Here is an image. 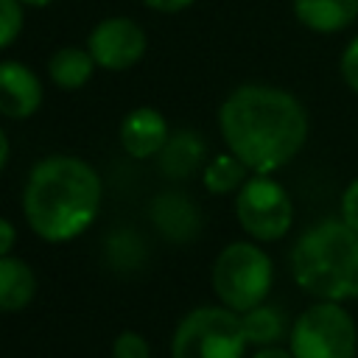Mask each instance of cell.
Here are the masks:
<instances>
[{
	"label": "cell",
	"mask_w": 358,
	"mask_h": 358,
	"mask_svg": "<svg viewBox=\"0 0 358 358\" xmlns=\"http://www.w3.org/2000/svg\"><path fill=\"white\" fill-rule=\"evenodd\" d=\"M294 282L324 302L358 296V232L341 218L308 227L291 249Z\"/></svg>",
	"instance_id": "3"
},
{
	"label": "cell",
	"mask_w": 358,
	"mask_h": 358,
	"mask_svg": "<svg viewBox=\"0 0 358 358\" xmlns=\"http://www.w3.org/2000/svg\"><path fill=\"white\" fill-rule=\"evenodd\" d=\"M22 31V3L0 0V50L8 48Z\"/></svg>",
	"instance_id": "18"
},
{
	"label": "cell",
	"mask_w": 358,
	"mask_h": 358,
	"mask_svg": "<svg viewBox=\"0 0 358 358\" xmlns=\"http://www.w3.org/2000/svg\"><path fill=\"white\" fill-rule=\"evenodd\" d=\"M341 76L352 92H358V36L341 53Z\"/></svg>",
	"instance_id": "20"
},
{
	"label": "cell",
	"mask_w": 358,
	"mask_h": 358,
	"mask_svg": "<svg viewBox=\"0 0 358 358\" xmlns=\"http://www.w3.org/2000/svg\"><path fill=\"white\" fill-rule=\"evenodd\" d=\"M274 282L271 257L252 241L227 243L213 263V291L224 308L246 313L266 302Z\"/></svg>",
	"instance_id": "4"
},
{
	"label": "cell",
	"mask_w": 358,
	"mask_h": 358,
	"mask_svg": "<svg viewBox=\"0 0 358 358\" xmlns=\"http://www.w3.org/2000/svg\"><path fill=\"white\" fill-rule=\"evenodd\" d=\"M249 168L235 157V154H215L210 162H204L201 168V182L210 193L215 196H224V193H232V190H241V185L249 179L246 176Z\"/></svg>",
	"instance_id": "16"
},
{
	"label": "cell",
	"mask_w": 358,
	"mask_h": 358,
	"mask_svg": "<svg viewBox=\"0 0 358 358\" xmlns=\"http://www.w3.org/2000/svg\"><path fill=\"white\" fill-rule=\"evenodd\" d=\"M22 6H34V8H42V6H50L53 0H20Z\"/></svg>",
	"instance_id": "26"
},
{
	"label": "cell",
	"mask_w": 358,
	"mask_h": 358,
	"mask_svg": "<svg viewBox=\"0 0 358 358\" xmlns=\"http://www.w3.org/2000/svg\"><path fill=\"white\" fill-rule=\"evenodd\" d=\"M341 221L358 232V176L341 193Z\"/></svg>",
	"instance_id": "21"
},
{
	"label": "cell",
	"mask_w": 358,
	"mask_h": 358,
	"mask_svg": "<svg viewBox=\"0 0 358 358\" xmlns=\"http://www.w3.org/2000/svg\"><path fill=\"white\" fill-rule=\"evenodd\" d=\"M241 322H243V333H246V341L249 344L271 347L285 333V319L271 305H257V308L241 313Z\"/></svg>",
	"instance_id": "17"
},
{
	"label": "cell",
	"mask_w": 358,
	"mask_h": 358,
	"mask_svg": "<svg viewBox=\"0 0 358 358\" xmlns=\"http://www.w3.org/2000/svg\"><path fill=\"white\" fill-rule=\"evenodd\" d=\"M36 294V277L31 266L20 257H0V310L14 313L31 305Z\"/></svg>",
	"instance_id": "14"
},
{
	"label": "cell",
	"mask_w": 358,
	"mask_h": 358,
	"mask_svg": "<svg viewBox=\"0 0 358 358\" xmlns=\"http://www.w3.org/2000/svg\"><path fill=\"white\" fill-rule=\"evenodd\" d=\"M151 221L171 241H187L199 229V210L182 193H162L151 204Z\"/></svg>",
	"instance_id": "13"
},
{
	"label": "cell",
	"mask_w": 358,
	"mask_h": 358,
	"mask_svg": "<svg viewBox=\"0 0 358 358\" xmlns=\"http://www.w3.org/2000/svg\"><path fill=\"white\" fill-rule=\"evenodd\" d=\"M252 358H294V355H291V350H282V347L271 344V347H260Z\"/></svg>",
	"instance_id": "24"
},
{
	"label": "cell",
	"mask_w": 358,
	"mask_h": 358,
	"mask_svg": "<svg viewBox=\"0 0 358 358\" xmlns=\"http://www.w3.org/2000/svg\"><path fill=\"white\" fill-rule=\"evenodd\" d=\"M143 3L159 14H176V11H185L187 6H193V0H143Z\"/></svg>",
	"instance_id": "23"
},
{
	"label": "cell",
	"mask_w": 358,
	"mask_h": 358,
	"mask_svg": "<svg viewBox=\"0 0 358 358\" xmlns=\"http://www.w3.org/2000/svg\"><path fill=\"white\" fill-rule=\"evenodd\" d=\"M8 154H11V145H8V137H6V131L0 129V171L6 168V162H8Z\"/></svg>",
	"instance_id": "25"
},
{
	"label": "cell",
	"mask_w": 358,
	"mask_h": 358,
	"mask_svg": "<svg viewBox=\"0 0 358 358\" xmlns=\"http://www.w3.org/2000/svg\"><path fill=\"white\" fill-rule=\"evenodd\" d=\"M14 241H17V229H14V224H11L8 218H0V257L11 255Z\"/></svg>",
	"instance_id": "22"
},
{
	"label": "cell",
	"mask_w": 358,
	"mask_h": 358,
	"mask_svg": "<svg viewBox=\"0 0 358 358\" xmlns=\"http://www.w3.org/2000/svg\"><path fill=\"white\" fill-rule=\"evenodd\" d=\"M246 344L241 313L224 305H201L176 324L171 358H243Z\"/></svg>",
	"instance_id": "5"
},
{
	"label": "cell",
	"mask_w": 358,
	"mask_h": 358,
	"mask_svg": "<svg viewBox=\"0 0 358 358\" xmlns=\"http://www.w3.org/2000/svg\"><path fill=\"white\" fill-rule=\"evenodd\" d=\"M98 171L70 154H50L39 159L22 187V215L28 227L48 243L78 238L101 210Z\"/></svg>",
	"instance_id": "2"
},
{
	"label": "cell",
	"mask_w": 358,
	"mask_h": 358,
	"mask_svg": "<svg viewBox=\"0 0 358 358\" xmlns=\"http://www.w3.org/2000/svg\"><path fill=\"white\" fill-rule=\"evenodd\" d=\"M235 215L249 238L268 243L280 241L291 229L294 204L288 190L271 179V173H252L235 196Z\"/></svg>",
	"instance_id": "7"
},
{
	"label": "cell",
	"mask_w": 358,
	"mask_h": 358,
	"mask_svg": "<svg viewBox=\"0 0 358 358\" xmlns=\"http://www.w3.org/2000/svg\"><path fill=\"white\" fill-rule=\"evenodd\" d=\"M95 59L87 48H73V45H64L59 48L50 62H48V76L50 81L59 87V90H81L92 73H95Z\"/></svg>",
	"instance_id": "15"
},
{
	"label": "cell",
	"mask_w": 358,
	"mask_h": 358,
	"mask_svg": "<svg viewBox=\"0 0 358 358\" xmlns=\"http://www.w3.org/2000/svg\"><path fill=\"white\" fill-rule=\"evenodd\" d=\"M157 159H159V171L168 179H187L204 162V140L190 129L173 131L162 145V151L157 154Z\"/></svg>",
	"instance_id": "12"
},
{
	"label": "cell",
	"mask_w": 358,
	"mask_h": 358,
	"mask_svg": "<svg viewBox=\"0 0 358 358\" xmlns=\"http://www.w3.org/2000/svg\"><path fill=\"white\" fill-rule=\"evenodd\" d=\"M112 358H151V347L140 333L123 330L112 341Z\"/></svg>",
	"instance_id": "19"
},
{
	"label": "cell",
	"mask_w": 358,
	"mask_h": 358,
	"mask_svg": "<svg viewBox=\"0 0 358 358\" xmlns=\"http://www.w3.org/2000/svg\"><path fill=\"white\" fill-rule=\"evenodd\" d=\"M42 106V81L22 62H0V115L25 120Z\"/></svg>",
	"instance_id": "9"
},
{
	"label": "cell",
	"mask_w": 358,
	"mask_h": 358,
	"mask_svg": "<svg viewBox=\"0 0 358 358\" xmlns=\"http://www.w3.org/2000/svg\"><path fill=\"white\" fill-rule=\"evenodd\" d=\"M294 17L316 34H338L358 20V0H294Z\"/></svg>",
	"instance_id": "11"
},
{
	"label": "cell",
	"mask_w": 358,
	"mask_h": 358,
	"mask_svg": "<svg viewBox=\"0 0 358 358\" xmlns=\"http://www.w3.org/2000/svg\"><path fill=\"white\" fill-rule=\"evenodd\" d=\"M288 350L294 358H355L358 330L341 302H313L291 324Z\"/></svg>",
	"instance_id": "6"
},
{
	"label": "cell",
	"mask_w": 358,
	"mask_h": 358,
	"mask_svg": "<svg viewBox=\"0 0 358 358\" xmlns=\"http://www.w3.org/2000/svg\"><path fill=\"white\" fill-rule=\"evenodd\" d=\"M87 50L92 53L98 67L120 73L134 67L143 59L145 31L131 17H106L90 31Z\"/></svg>",
	"instance_id": "8"
},
{
	"label": "cell",
	"mask_w": 358,
	"mask_h": 358,
	"mask_svg": "<svg viewBox=\"0 0 358 358\" xmlns=\"http://www.w3.org/2000/svg\"><path fill=\"white\" fill-rule=\"evenodd\" d=\"M218 129L227 151L249 173H274L285 168L308 140L305 106L280 87L241 84L218 109Z\"/></svg>",
	"instance_id": "1"
},
{
	"label": "cell",
	"mask_w": 358,
	"mask_h": 358,
	"mask_svg": "<svg viewBox=\"0 0 358 358\" xmlns=\"http://www.w3.org/2000/svg\"><path fill=\"white\" fill-rule=\"evenodd\" d=\"M171 131L154 106H137L120 120V145L134 159H151L162 151Z\"/></svg>",
	"instance_id": "10"
}]
</instances>
